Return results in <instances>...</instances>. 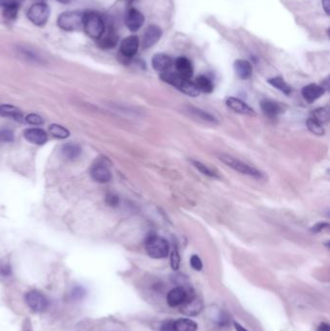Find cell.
Here are the masks:
<instances>
[{
	"mask_svg": "<svg viewBox=\"0 0 330 331\" xmlns=\"http://www.w3.org/2000/svg\"><path fill=\"white\" fill-rule=\"evenodd\" d=\"M12 274V267L8 262H0V275L8 277Z\"/></svg>",
	"mask_w": 330,
	"mask_h": 331,
	"instance_id": "cell-35",
	"label": "cell"
},
{
	"mask_svg": "<svg viewBox=\"0 0 330 331\" xmlns=\"http://www.w3.org/2000/svg\"><path fill=\"white\" fill-rule=\"evenodd\" d=\"M25 299L29 308L37 313H42L46 311L49 306L48 298L39 290H33L28 291L25 296Z\"/></svg>",
	"mask_w": 330,
	"mask_h": 331,
	"instance_id": "cell-7",
	"label": "cell"
},
{
	"mask_svg": "<svg viewBox=\"0 0 330 331\" xmlns=\"http://www.w3.org/2000/svg\"><path fill=\"white\" fill-rule=\"evenodd\" d=\"M179 264H180V256H179V250L175 247L173 250V252H172V255H171L172 268L177 271L179 268Z\"/></svg>",
	"mask_w": 330,
	"mask_h": 331,
	"instance_id": "cell-34",
	"label": "cell"
},
{
	"mask_svg": "<svg viewBox=\"0 0 330 331\" xmlns=\"http://www.w3.org/2000/svg\"><path fill=\"white\" fill-rule=\"evenodd\" d=\"M174 64L171 56L165 54H157L152 57V66L157 72L164 73L170 71Z\"/></svg>",
	"mask_w": 330,
	"mask_h": 331,
	"instance_id": "cell-16",
	"label": "cell"
},
{
	"mask_svg": "<svg viewBox=\"0 0 330 331\" xmlns=\"http://www.w3.org/2000/svg\"><path fill=\"white\" fill-rule=\"evenodd\" d=\"M189 292L183 287H177L170 290L167 294V303L170 307H178L184 303Z\"/></svg>",
	"mask_w": 330,
	"mask_h": 331,
	"instance_id": "cell-11",
	"label": "cell"
},
{
	"mask_svg": "<svg viewBox=\"0 0 330 331\" xmlns=\"http://www.w3.org/2000/svg\"><path fill=\"white\" fill-rule=\"evenodd\" d=\"M321 4L325 14H330V0H321Z\"/></svg>",
	"mask_w": 330,
	"mask_h": 331,
	"instance_id": "cell-42",
	"label": "cell"
},
{
	"mask_svg": "<svg viewBox=\"0 0 330 331\" xmlns=\"http://www.w3.org/2000/svg\"><path fill=\"white\" fill-rule=\"evenodd\" d=\"M313 118L316 119L319 123L323 124L328 121L329 114H328V110L326 108H320L317 110H314L313 112Z\"/></svg>",
	"mask_w": 330,
	"mask_h": 331,
	"instance_id": "cell-30",
	"label": "cell"
},
{
	"mask_svg": "<svg viewBox=\"0 0 330 331\" xmlns=\"http://www.w3.org/2000/svg\"><path fill=\"white\" fill-rule=\"evenodd\" d=\"M20 4L19 2H15L12 4H8L6 6H3V18L7 22H14L18 17Z\"/></svg>",
	"mask_w": 330,
	"mask_h": 331,
	"instance_id": "cell-25",
	"label": "cell"
},
{
	"mask_svg": "<svg viewBox=\"0 0 330 331\" xmlns=\"http://www.w3.org/2000/svg\"><path fill=\"white\" fill-rule=\"evenodd\" d=\"M81 152H82L81 147L76 143H67L62 148L63 155L71 160L78 158L81 155Z\"/></svg>",
	"mask_w": 330,
	"mask_h": 331,
	"instance_id": "cell-26",
	"label": "cell"
},
{
	"mask_svg": "<svg viewBox=\"0 0 330 331\" xmlns=\"http://www.w3.org/2000/svg\"><path fill=\"white\" fill-rule=\"evenodd\" d=\"M262 112L270 118H275L279 114L284 112V107L282 104L271 100H264L261 103Z\"/></svg>",
	"mask_w": 330,
	"mask_h": 331,
	"instance_id": "cell-18",
	"label": "cell"
},
{
	"mask_svg": "<svg viewBox=\"0 0 330 331\" xmlns=\"http://www.w3.org/2000/svg\"><path fill=\"white\" fill-rule=\"evenodd\" d=\"M49 131L55 138H66L69 137V131L60 125H51Z\"/></svg>",
	"mask_w": 330,
	"mask_h": 331,
	"instance_id": "cell-29",
	"label": "cell"
},
{
	"mask_svg": "<svg viewBox=\"0 0 330 331\" xmlns=\"http://www.w3.org/2000/svg\"><path fill=\"white\" fill-rule=\"evenodd\" d=\"M234 326L236 331H249L247 330L245 327H243L240 323H238V322H236V321H234Z\"/></svg>",
	"mask_w": 330,
	"mask_h": 331,
	"instance_id": "cell-44",
	"label": "cell"
},
{
	"mask_svg": "<svg viewBox=\"0 0 330 331\" xmlns=\"http://www.w3.org/2000/svg\"><path fill=\"white\" fill-rule=\"evenodd\" d=\"M219 159L223 163H225L226 165H229L230 168L234 169V171L242 174V175H246L249 177L258 179V180H261L263 178V175L261 174L260 171H258L256 168L251 167L248 165L246 163L232 157L230 155H226V154H221L219 156Z\"/></svg>",
	"mask_w": 330,
	"mask_h": 331,
	"instance_id": "cell-5",
	"label": "cell"
},
{
	"mask_svg": "<svg viewBox=\"0 0 330 331\" xmlns=\"http://www.w3.org/2000/svg\"><path fill=\"white\" fill-rule=\"evenodd\" d=\"M160 78L165 83L173 85L174 87L178 88L179 91L188 96L197 97L200 94V91L195 85V83L188 79L181 77L178 73L167 71L160 74Z\"/></svg>",
	"mask_w": 330,
	"mask_h": 331,
	"instance_id": "cell-1",
	"label": "cell"
},
{
	"mask_svg": "<svg viewBox=\"0 0 330 331\" xmlns=\"http://www.w3.org/2000/svg\"><path fill=\"white\" fill-rule=\"evenodd\" d=\"M190 110H191L192 113H194L196 116H198L199 118H202V119L208 121V122H211V123L216 122V118L214 116H212L210 113L205 111V110H200V109H197V108H190Z\"/></svg>",
	"mask_w": 330,
	"mask_h": 331,
	"instance_id": "cell-31",
	"label": "cell"
},
{
	"mask_svg": "<svg viewBox=\"0 0 330 331\" xmlns=\"http://www.w3.org/2000/svg\"><path fill=\"white\" fill-rule=\"evenodd\" d=\"M198 324L191 318L181 317L174 320V331H197Z\"/></svg>",
	"mask_w": 330,
	"mask_h": 331,
	"instance_id": "cell-22",
	"label": "cell"
},
{
	"mask_svg": "<svg viewBox=\"0 0 330 331\" xmlns=\"http://www.w3.org/2000/svg\"><path fill=\"white\" fill-rule=\"evenodd\" d=\"M324 92H325V89L323 86L317 85L315 83H311V84L304 86L302 91H301L303 98L310 104L322 96L324 94Z\"/></svg>",
	"mask_w": 330,
	"mask_h": 331,
	"instance_id": "cell-14",
	"label": "cell"
},
{
	"mask_svg": "<svg viewBox=\"0 0 330 331\" xmlns=\"http://www.w3.org/2000/svg\"><path fill=\"white\" fill-rule=\"evenodd\" d=\"M145 250L152 259H164L170 253V244L165 238L158 235H150L145 240Z\"/></svg>",
	"mask_w": 330,
	"mask_h": 331,
	"instance_id": "cell-3",
	"label": "cell"
},
{
	"mask_svg": "<svg viewBox=\"0 0 330 331\" xmlns=\"http://www.w3.org/2000/svg\"><path fill=\"white\" fill-rule=\"evenodd\" d=\"M176 68L178 70V74H179L181 77L190 80L192 78L193 70L192 63L191 61L185 57V56H180L176 60Z\"/></svg>",
	"mask_w": 330,
	"mask_h": 331,
	"instance_id": "cell-20",
	"label": "cell"
},
{
	"mask_svg": "<svg viewBox=\"0 0 330 331\" xmlns=\"http://www.w3.org/2000/svg\"><path fill=\"white\" fill-rule=\"evenodd\" d=\"M226 104L231 110H234L235 112L245 114V115H250V116L257 115L255 110H253L251 107H249L245 102H243L242 100H240L238 98L229 97L226 101Z\"/></svg>",
	"mask_w": 330,
	"mask_h": 331,
	"instance_id": "cell-13",
	"label": "cell"
},
{
	"mask_svg": "<svg viewBox=\"0 0 330 331\" xmlns=\"http://www.w3.org/2000/svg\"><path fill=\"white\" fill-rule=\"evenodd\" d=\"M316 331H330L329 324L327 322H321L317 326Z\"/></svg>",
	"mask_w": 330,
	"mask_h": 331,
	"instance_id": "cell-43",
	"label": "cell"
},
{
	"mask_svg": "<svg viewBox=\"0 0 330 331\" xmlns=\"http://www.w3.org/2000/svg\"><path fill=\"white\" fill-rule=\"evenodd\" d=\"M190 264H191L193 269H195L196 271H201L203 268V262H202L201 258L197 255H193L191 257Z\"/></svg>",
	"mask_w": 330,
	"mask_h": 331,
	"instance_id": "cell-36",
	"label": "cell"
},
{
	"mask_svg": "<svg viewBox=\"0 0 330 331\" xmlns=\"http://www.w3.org/2000/svg\"><path fill=\"white\" fill-rule=\"evenodd\" d=\"M24 331H31V328H30V326H29V325L26 324V327H25V330Z\"/></svg>",
	"mask_w": 330,
	"mask_h": 331,
	"instance_id": "cell-45",
	"label": "cell"
},
{
	"mask_svg": "<svg viewBox=\"0 0 330 331\" xmlns=\"http://www.w3.org/2000/svg\"><path fill=\"white\" fill-rule=\"evenodd\" d=\"M204 308V303L199 296H197L195 293H192L191 295L188 294L187 299L184 301V303L180 306V312L189 317H194L198 316Z\"/></svg>",
	"mask_w": 330,
	"mask_h": 331,
	"instance_id": "cell-8",
	"label": "cell"
},
{
	"mask_svg": "<svg viewBox=\"0 0 330 331\" xmlns=\"http://www.w3.org/2000/svg\"><path fill=\"white\" fill-rule=\"evenodd\" d=\"M26 120L28 123L31 125H40L44 122L41 116H39L38 114H35V113L28 114V116L26 117Z\"/></svg>",
	"mask_w": 330,
	"mask_h": 331,
	"instance_id": "cell-38",
	"label": "cell"
},
{
	"mask_svg": "<svg viewBox=\"0 0 330 331\" xmlns=\"http://www.w3.org/2000/svg\"><path fill=\"white\" fill-rule=\"evenodd\" d=\"M84 13L81 11H66L57 19L58 28L64 31H78L83 28Z\"/></svg>",
	"mask_w": 330,
	"mask_h": 331,
	"instance_id": "cell-4",
	"label": "cell"
},
{
	"mask_svg": "<svg viewBox=\"0 0 330 331\" xmlns=\"http://www.w3.org/2000/svg\"><path fill=\"white\" fill-rule=\"evenodd\" d=\"M268 83H270L273 87H275L280 91H282L283 93H285L286 95H289L291 92V87L281 77L271 78L268 80Z\"/></svg>",
	"mask_w": 330,
	"mask_h": 331,
	"instance_id": "cell-27",
	"label": "cell"
},
{
	"mask_svg": "<svg viewBox=\"0 0 330 331\" xmlns=\"http://www.w3.org/2000/svg\"><path fill=\"white\" fill-rule=\"evenodd\" d=\"M36 1H37V2H44L45 0H36Z\"/></svg>",
	"mask_w": 330,
	"mask_h": 331,
	"instance_id": "cell-47",
	"label": "cell"
},
{
	"mask_svg": "<svg viewBox=\"0 0 330 331\" xmlns=\"http://www.w3.org/2000/svg\"><path fill=\"white\" fill-rule=\"evenodd\" d=\"M192 163L193 165H195V168L198 169L205 176L210 177V178H218V176L211 169H209L207 165H204L203 163H201L199 161H195V160H192Z\"/></svg>",
	"mask_w": 330,
	"mask_h": 331,
	"instance_id": "cell-32",
	"label": "cell"
},
{
	"mask_svg": "<svg viewBox=\"0 0 330 331\" xmlns=\"http://www.w3.org/2000/svg\"><path fill=\"white\" fill-rule=\"evenodd\" d=\"M106 203L110 206V207H116L118 206V203H119V199L116 195H113V194H109L107 195L106 197Z\"/></svg>",
	"mask_w": 330,
	"mask_h": 331,
	"instance_id": "cell-39",
	"label": "cell"
},
{
	"mask_svg": "<svg viewBox=\"0 0 330 331\" xmlns=\"http://www.w3.org/2000/svg\"><path fill=\"white\" fill-rule=\"evenodd\" d=\"M117 43H118V35L112 28L108 29L106 28L103 36L97 41L98 46L105 50L114 48L117 45Z\"/></svg>",
	"mask_w": 330,
	"mask_h": 331,
	"instance_id": "cell-15",
	"label": "cell"
},
{
	"mask_svg": "<svg viewBox=\"0 0 330 331\" xmlns=\"http://www.w3.org/2000/svg\"><path fill=\"white\" fill-rule=\"evenodd\" d=\"M163 31L158 26L151 25L146 28L145 32L143 33L142 38V48L143 49H149L152 46H154L157 42L160 40L162 37Z\"/></svg>",
	"mask_w": 330,
	"mask_h": 331,
	"instance_id": "cell-12",
	"label": "cell"
},
{
	"mask_svg": "<svg viewBox=\"0 0 330 331\" xmlns=\"http://www.w3.org/2000/svg\"><path fill=\"white\" fill-rule=\"evenodd\" d=\"M161 331H174V320H166L161 325Z\"/></svg>",
	"mask_w": 330,
	"mask_h": 331,
	"instance_id": "cell-41",
	"label": "cell"
},
{
	"mask_svg": "<svg viewBox=\"0 0 330 331\" xmlns=\"http://www.w3.org/2000/svg\"><path fill=\"white\" fill-rule=\"evenodd\" d=\"M195 85L197 86L199 91H203L205 93H211L214 89L213 83L206 76H199L196 79Z\"/></svg>",
	"mask_w": 330,
	"mask_h": 331,
	"instance_id": "cell-24",
	"label": "cell"
},
{
	"mask_svg": "<svg viewBox=\"0 0 330 331\" xmlns=\"http://www.w3.org/2000/svg\"><path fill=\"white\" fill-rule=\"evenodd\" d=\"M83 28L91 39L98 41L106 30V24L101 15L96 12H87L84 13Z\"/></svg>",
	"mask_w": 330,
	"mask_h": 331,
	"instance_id": "cell-2",
	"label": "cell"
},
{
	"mask_svg": "<svg viewBox=\"0 0 330 331\" xmlns=\"http://www.w3.org/2000/svg\"><path fill=\"white\" fill-rule=\"evenodd\" d=\"M0 115L11 117L16 120H21L23 118V112L14 106L11 105H2L0 106Z\"/></svg>",
	"mask_w": 330,
	"mask_h": 331,
	"instance_id": "cell-23",
	"label": "cell"
},
{
	"mask_svg": "<svg viewBox=\"0 0 330 331\" xmlns=\"http://www.w3.org/2000/svg\"><path fill=\"white\" fill-rule=\"evenodd\" d=\"M234 69L236 76L241 80H248L253 72L250 62L243 59H238L234 62Z\"/></svg>",
	"mask_w": 330,
	"mask_h": 331,
	"instance_id": "cell-21",
	"label": "cell"
},
{
	"mask_svg": "<svg viewBox=\"0 0 330 331\" xmlns=\"http://www.w3.org/2000/svg\"><path fill=\"white\" fill-rule=\"evenodd\" d=\"M24 136L29 142L38 144V145L46 143L48 140L47 133L44 130L38 129V128H31V129L26 130L24 133Z\"/></svg>",
	"mask_w": 330,
	"mask_h": 331,
	"instance_id": "cell-19",
	"label": "cell"
},
{
	"mask_svg": "<svg viewBox=\"0 0 330 331\" xmlns=\"http://www.w3.org/2000/svg\"><path fill=\"white\" fill-rule=\"evenodd\" d=\"M306 125L308 127V129L315 135H317V136H322L324 134V129H323V126L321 123H319L318 121H316V119H314L313 117H310L307 122H306Z\"/></svg>",
	"mask_w": 330,
	"mask_h": 331,
	"instance_id": "cell-28",
	"label": "cell"
},
{
	"mask_svg": "<svg viewBox=\"0 0 330 331\" xmlns=\"http://www.w3.org/2000/svg\"><path fill=\"white\" fill-rule=\"evenodd\" d=\"M51 15V9L45 2H36L29 7L28 11V20L37 27H44Z\"/></svg>",
	"mask_w": 330,
	"mask_h": 331,
	"instance_id": "cell-6",
	"label": "cell"
},
{
	"mask_svg": "<svg viewBox=\"0 0 330 331\" xmlns=\"http://www.w3.org/2000/svg\"><path fill=\"white\" fill-rule=\"evenodd\" d=\"M91 177L100 183H107L111 180V174L108 167L103 163H97L91 168Z\"/></svg>",
	"mask_w": 330,
	"mask_h": 331,
	"instance_id": "cell-17",
	"label": "cell"
},
{
	"mask_svg": "<svg viewBox=\"0 0 330 331\" xmlns=\"http://www.w3.org/2000/svg\"><path fill=\"white\" fill-rule=\"evenodd\" d=\"M326 228H328V224H327V223H317L315 226L312 227L311 231H312L313 233L316 234V233H319V232H321L322 230H324V229H326Z\"/></svg>",
	"mask_w": 330,
	"mask_h": 331,
	"instance_id": "cell-40",
	"label": "cell"
},
{
	"mask_svg": "<svg viewBox=\"0 0 330 331\" xmlns=\"http://www.w3.org/2000/svg\"><path fill=\"white\" fill-rule=\"evenodd\" d=\"M85 295H86V290L82 286H77V287L73 288V290H71V293H70V297L74 301L82 300L85 297Z\"/></svg>",
	"mask_w": 330,
	"mask_h": 331,
	"instance_id": "cell-33",
	"label": "cell"
},
{
	"mask_svg": "<svg viewBox=\"0 0 330 331\" xmlns=\"http://www.w3.org/2000/svg\"><path fill=\"white\" fill-rule=\"evenodd\" d=\"M133 1H134V0H125V2H126L127 4H129V5H130V4H131Z\"/></svg>",
	"mask_w": 330,
	"mask_h": 331,
	"instance_id": "cell-46",
	"label": "cell"
},
{
	"mask_svg": "<svg viewBox=\"0 0 330 331\" xmlns=\"http://www.w3.org/2000/svg\"><path fill=\"white\" fill-rule=\"evenodd\" d=\"M14 139V134L10 130H0V141L10 142Z\"/></svg>",
	"mask_w": 330,
	"mask_h": 331,
	"instance_id": "cell-37",
	"label": "cell"
},
{
	"mask_svg": "<svg viewBox=\"0 0 330 331\" xmlns=\"http://www.w3.org/2000/svg\"><path fill=\"white\" fill-rule=\"evenodd\" d=\"M144 24V17L138 10L135 8L128 9L127 13L125 15V25L127 28L132 31L136 32L141 28Z\"/></svg>",
	"mask_w": 330,
	"mask_h": 331,
	"instance_id": "cell-10",
	"label": "cell"
},
{
	"mask_svg": "<svg viewBox=\"0 0 330 331\" xmlns=\"http://www.w3.org/2000/svg\"><path fill=\"white\" fill-rule=\"evenodd\" d=\"M58 1H63V0H58Z\"/></svg>",
	"mask_w": 330,
	"mask_h": 331,
	"instance_id": "cell-48",
	"label": "cell"
},
{
	"mask_svg": "<svg viewBox=\"0 0 330 331\" xmlns=\"http://www.w3.org/2000/svg\"><path fill=\"white\" fill-rule=\"evenodd\" d=\"M139 47V39L138 36L132 35L129 37H126L121 41L119 52L124 58L130 59L137 55Z\"/></svg>",
	"mask_w": 330,
	"mask_h": 331,
	"instance_id": "cell-9",
	"label": "cell"
}]
</instances>
